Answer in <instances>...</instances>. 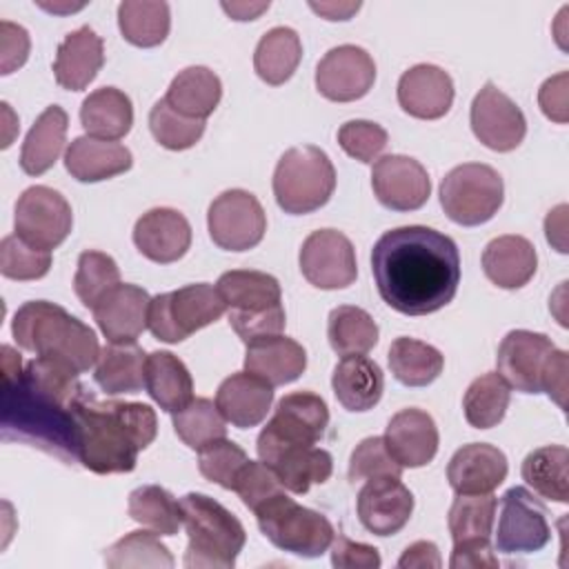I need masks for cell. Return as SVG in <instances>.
<instances>
[{"label":"cell","instance_id":"8","mask_svg":"<svg viewBox=\"0 0 569 569\" xmlns=\"http://www.w3.org/2000/svg\"><path fill=\"white\" fill-rule=\"evenodd\" d=\"M227 311L213 284L196 282L151 298L147 327L162 342H182L193 331L216 322Z\"/></svg>","mask_w":569,"mask_h":569},{"label":"cell","instance_id":"22","mask_svg":"<svg viewBox=\"0 0 569 569\" xmlns=\"http://www.w3.org/2000/svg\"><path fill=\"white\" fill-rule=\"evenodd\" d=\"M133 242L151 262L169 264L180 260L191 247V224L180 211L156 207L136 220Z\"/></svg>","mask_w":569,"mask_h":569},{"label":"cell","instance_id":"57","mask_svg":"<svg viewBox=\"0 0 569 569\" xmlns=\"http://www.w3.org/2000/svg\"><path fill=\"white\" fill-rule=\"evenodd\" d=\"M29 33L24 27L13 24L9 20L0 22V73L9 76L18 67H22L29 58Z\"/></svg>","mask_w":569,"mask_h":569},{"label":"cell","instance_id":"18","mask_svg":"<svg viewBox=\"0 0 569 569\" xmlns=\"http://www.w3.org/2000/svg\"><path fill=\"white\" fill-rule=\"evenodd\" d=\"M371 187L378 202L391 211H416L431 196L427 169L409 156H382L373 162Z\"/></svg>","mask_w":569,"mask_h":569},{"label":"cell","instance_id":"59","mask_svg":"<svg viewBox=\"0 0 569 569\" xmlns=\"http://www.w3.org/2000/svg\"><path fill=\"white\" fill-rule=\"evenodd\" d=\"M567 71L549 78L542 82L538 91V102L542 113L549 120H556L560 124L567 122Z\"/></svg>","mask_w":569,"mask_h":569},{"label":"cell","instance_id":"26","mask_svg":"<svg viewBox=\"0 0 569 569\" xmlns=\"http://www.w3.org/2000/svg\"><path fill=\"white\" fill-rule=\"evenodd\" d=\"M273 402V387L249 373L238 371L224 378L216 391V405L227 422L238 429H251L260 425Z\"/></svg>","mask_w":569,"mask_h":569},{"label":"cell","instance_id":"32","mask_svg":"<svg viewBox=\"0 0 569 569\" xmlns=\"http://www.w3.org/2000/svg\"><path fill=\"white\" fill-rule=\"evenodd\" d=\"M67 111L58 104L47 107L36 118L20 151V167L27 176H42L56 164L67 142Z\"/></svg>","mask_w":569,"mask_h":569},{"label":"cell","instance_id":"50","mask_svg":"<svg viewBox=\"0 0 569 569\" xmlns=\"http://www.w3.org/2000/svg\"><path fill=\"white\" fill-rule=\"evenodd\" d=\"M51 251L27 244L20 236H7L0 242V273L11 280H38L49 273Z\"/></svg>","mask_w":569,"mask_h":569},{"label":"cell","instance_id":"13","mask_svg":"<svg viewBox=\"0 0 569 569\" xmlns=\"http://www.w3.org/2000/svg\"><path fill=\"white\" fill-rule=\"evenodd\" d=\"M300 271L309 284L331 291L353 284L358 276L356 249L351 240L336 229L309 233L300 247Z\"/></svg>","mask_w":569,"mask_h":569},{"label":"cell","instance_id":"35","mask_svg":"<svg viewBox=\"0 0 569 569\" xmlns=\"http://www.w3.org/2000/svg\"><path fill=\"white\" fill-rule=\"evenodd\" d=\"M144 389L160 409L176 413L193 400V380L187 365L171 351H153L147 356Z\"/></svg>","mask_w":569,"mask_h":569},{"label":"cell","instance_id":"45","mask_svg":"<svg viewBox=\"0 0 569 569\" xmlns=\"http://www.w3.org/2000/svg\"><path fill=\"white\" fill-rule=\"evenodd\" d=\"M111 569H171L173 556L153 531H131L104 551Z\"/></svg>","mask_w":569,"mask_h":569},{"label":"cell","instance_id":"36","mask_svg":"<svg viewBox=\"0 0 569 569\" xmlns=\"http://www.w3.org/2000/svg\"><path fill=\"white\" fill-rule=\"evenodd\" d=\"M222 98V82L209 67H187L171 80L164 100L187 118L207 120Z\"/></svg>","mask_w":569,"mask_h":569},{"label":"cell","instance_id":"51","mask_svg":"<svg viewBox=\"0 0 569 569\" xmlns=\"http://www.w3.org/2000/svg\"><path fill=\"white\" fill-rule=\"evenodd\" d=\"M247 453L242 447H238L233 440L218 438L202 449H198V469L200 473L220 485L222 489H233L236 476L247 462Z\"/></svg>","mask_w":569,"mask_h":569},{"label":"cell","instance_id":"62","mask_svg":"<svg viewBox=\"0 0 569 569\" xmlns=\"http://www.w3.org/2000/svg\"><path fill=\"white\" fill-rule=\"evenodd\" d=\"M545 233L549 244H553L560 253H567V204H558L547 213Z\"/></svg>","mask_w":569,"mask_h":569},{"label":"cell","instance_id":"30","mask_svg":"<svg viewBox=\"0 0 569 569\" xmlns=\"http://www.w3.org/2000/svg\"><path fill=\"white\" fill-rule=\"evenodd\" d=\"M538 267L533 244L522 236H498L482 251V271L500 289L525 287Z\"/></svg>","mask_w":569,"mask_h":569},{"label":"cell","instance_id":"3","mask_svg":"<svg viewBox=\"0 0 569 569\" xmlns=\"http://www.w3.org/2000/svg\"><path fill=\"white\" fill-rule=\"evenodd\" d=\"M78 460L93 473H127L158 433L156 411L144 402L98 400L87 389L73 405Z\"/></svg>","mask_w":569,"mask_h":569},{"label":"cell","instance_id":"52","mask_svg":"<svg viewBox=\"0 0 569 569\" xmlns=\"http://www.w3.org/2000/svg\"><path fill=\"white\" fill-rule=\"evenodd\" d=\"M380 476H402V467L396 462V458L389 453L385 438L371 436L365 438L356 445L349 458V480H369V478H380Z\"/></svg>","mask_w":569,"mask_h":569},{"label":"cell","instance_id":"48","mask_svg":"<svg viewBox=\"0 0 569 569\" xmlns=\"http://www.w3.org/2000/svg\"><path fill=\"white\" fill-rule=\"evenodd\" d=\"M116 284H120V269L116 260L102 251H82L73 276V291L78 300L93 309L96 302Z\"/></svg>","mask_w":569,"mask_h":569},{"label":"cell","instance_id":"20","mask_svg":"<svg viewBox=\"0 0 569 569\" xmlns=\"http://www.w3.org/2000/svg\"><path fill=\"white\" fill-rule=\"evenodd\" d=\"M413 493L393 476L369 478L358 493V518L376 536L398 533L411 518Z\"/></svg>","mask_w":569,"mask_h":569},{"label":"cell","instance_id":"11","mask_svg":"<svg viewBox=\"0 0 569 569\" xmlns=\"http://www.w3.org/2000/svg\"><path fill=\"white\" fill-rule=\"evenodd\" d=\"M211 240L224 251L253 249L267 231V216L260 200L244 189L222 191L207 211Z\"/></svg>","mask_w":569,"mask_h":569},{"label":"cell","instance_id":"17","mask_svg":"<svg viewBox=\"0 0 569 569\" xmlns=\"http://www.w3.org/2000/svg\"><path fill=\"white\" fill-rule=\"evenodd\" d=\"M376 80L373 58L356 44L329 49L316 67V89L333 102H353L369 93Z\"/></svg>","mask_w":569,"mask_h":569},{"label":"cell","instance_id":"16","mask_svg":"<svg viewBox=\"0 0 569 569\" xmlns=\"http://www.w3.org/2000/svg\"><path fill=\"white\" fill-rule=\"evenodd\" d=\"M553 342L545 333L513 329L509 331L496 356L498 376L522 393H540L542 391V376L553 353Z\"/></svg>","mask_w":569,"mask_h":569},{"label":"cell","instance_id":"23","mask_svg":"<svg viewBox=\"0 0 569 569\" xmlns=\"http://www.w3.org/2000/svg\"><path fill=\"white\" fill-rule=\"evenodd\" d=\"M453 102V80L436 64H416L398 80V104L420 120L442 118Z\"/></svg>","mask_w":569,"mask_h":569},{"label":"cell","instance_id":"9","mask_svg":"<svg viewBox=\"0 0 569 569\" xmlns=\"http://www.w3.org/2000/svg\"><path fill=\"white\" fill-rule=\"evenodd\" d=\"M505 184L500 173L482 162L453 167L440 182V204L449 220L476 227L491 220L502 207Z\"/></svg>","mask_w":569,"mask_h":569},{"label":"cell","instance_id":"31","mask_svg":"<svg viewBox=\"0 0 569 569\" xmlns=\"http://www.w3.org/2000/svg\"><path fill=\"white\" fill-rule=\"evenodd\" d=\"M331 387L347 411H369L382 398L385 376L376 360L367 356H347L333 367Z\"/></svg>","mask_w":569,"mask_h":569},{"label":"cell","instance_id":"49","mask_svg":"<svg viewBox=\"0 0 569 569\" xmlns=\"http://www.w3.org/2000/svg\"><path fill=\"white\" fill-rule=\"evenodd\" d=\"M149 129L153 138L171 151H182L193 147L204 133V120L187 118L169 107L162 98L149 111Z\"/></svg>","mask_w":569,"mask_h":569},{"label":"cell","instance_id":"25","mask_svg":"<svg viewBox=\"0 0 569 569\" xmlns=\"http://www.w3.org/2000/svg\"><path fill=\"white\" fill-rule=\"evenodd\" d=\"M507 456L487 442L460 447L449 465L447 480L456 493H491L507 478Z\"/></svg>","mask_w":569,"mask_h":569},{"label":"cell","instance_id":"34","mask_svg":"<svg viewBox=\"0 0 569 569\" xmlns=\"http://www.w3.org/2000/svg\"><path fill=\"white\" fill-rule=\"evenodd\" d=\"M80 122L91 138L120 140L131 131L133 104L124 91L102 87L82 100Z\"/></svg>","mask_w":569,"mask_h":569},{"label":"cell","instance_id":"1","mask_svg":"<svg viewBox=\"0 0 569 569\" xmlns=\"http://www.w3.org/2000/svg\"><path fill=\"white\" fill-rule=\"evenodd\" d=\"M380 298L405 316H427L449 305L460 284L456 242L422 224L385 231L371 249Z\"/></svg>","mask_w":569,"mask_h":569},{"label":"cell","instance_id":"19","mask_svg":"<svg viewBox=\"0 0 569 569\" xmlns=\"http://www.w3.org/2000/svg\"><path fill=\"white\" fill-rule=\"evenodd\" d=\"M327 425V402L313 391H293L278 400L276 411L260 436L289 445H316L325 436Z\"/></svg>","mask_w":569,"mask_h":569},{"label":"cell","instance_id":"6","mask_svg":"<svg viewBox=\"0 0 569 569\" xmlns=\"http://www.w3.org/2000/svg\"><path fill=\"white\" fill-rule=\"evenodd\" d=\"M271 184L284 213L305 216L329 202L336 189V169L320 147H291L280 156Z\"/></svg>","mask_w":569,"mask_h":569},{"label":"cell","instance_id":"47","mask_svg":"<svg viewBox=\"0 0 569 569\" xmlns=\"http://www.w3.org/2000/svg\"><path fill=\"white\" fill-rule=\"evenodd\" d=\"M498 500L491 493H456L447 525L453 542L469 538H491Z\"/></svg>","mask_w":569,"mask_h":569},{"label":"cell","instance_id":"39","mask_svg":"<svg viewBox=\"0 0 569 569\" xmlns=\"http://www.w3.org/2000/svg\"><path fill=\"white\" fill-rule=\"evenodd\" d=\"M522 480L540 496L553 502L569 500V451L562 445H547L527 453L520 467Z\"/></svg>","mask_w":569,"mask_h":569},{"label":"cell","instance_id":"43","mask_svg":"<svg viewBox=\"0 0 569 569\" xmlns=\"http://www.w3.org/2000/svg\"><path fill=\"white\" fill-rule=\"evenodd\" d=\"M129 516L158 536H173L182 527L180 500L164 487L142 485L129 493Z\"/></svg>","mask_w":569,"mask_h":569},{"label":"cell","instance_id":"37","mask_svg":"<svg viewBox=\"0 0 569 569\" xmlns=\"http://www.w3.org/2000/svg\"><path fill=\"white\" fill-rule=\"evenodd\" d=\"M216 289L220 291L229 311H264L282 302L280 282L264 271H253V269L224 271L218 278Z\"/></svg>","mask_w":569,"mask_h":569},{"label":"cell","instance_id":"24","mask_svg":"<svg viewBox=\"0 0 569 569\" xmlns=\"http://www.w3.org/2000/svg\"><path fill=\"white\" fill-rule=\"evenodd\" d=\"M382 438L389 453L402 469H416L431 462L440 440L433 418L416 407L402 409L391 416Z\"/></svg>","mask_w":569,"mask_h":569},{"label":"cell","instance_id":"29","mask_svg":"<svg viewBox=\"0 0 569 569\" xmlns=\"http://www.w3.org/2000/svg\"><path fill=\"white\" fill-rule=\"evenodd\" d=\"M307 369V351L287 336H271L247 345L244 371L267 380L271 387L289 385Z\"/></svg>","mask_w":569,"mask_h":569},{"label":"cell","instance_id":"44","mask_svg":"<svg viewBox=\"0 0 569 569\" xmlns=\"http://www.w3.org/2000/svg\"><path fill=\"white\" fill-rule=\"evenodd\" d=\"M509 385L498 376V371H489L471 380L465 391L462 409L465 418L473 429H491L496 427L509 407Z\"/></svg>","mask_w":569,"mask_h":569},{"label":"cell","instance_id":"33","mask_svg":"<svg viewBox=\"0 0 569 569\" xmlns=\"http://www.w3.org/2000/svg\"><path fill=\"white\" fill-rule=\"evenodd\" d=\"M147 353L136 342H109L100 349L93 380L109 396L138 393L144 387Z\"/></svg>","mask_w":569,"mask_h":569},{"label":"cell","instance_id":"58","mask_svg":"<svg viewBox=\"0 0 569 569\" xmlns=\"http://www.w3.org/2000/svg\"><path fill=\"white\" fill-rule=\"evenodd\" d=\"M491 538H469L453 542L449 558L451 569H496L500 562L491 549Z\"/></svg>","mask_w":569,"mask_h":569},{"label":"cell","instance_id":"2","mask_svg":"<svg viewBox=\"0 0 569 569\" xmlns=\"http://www.w3.org/2000/svg\"><path fill=\"white\" fill-rule=\"evenodd\" d=\"M84 387L69 365L36 356L2 387V438L40 447L64 462L78 460L73 405Z\"/></svg>","mask_w":569,"mask_h":569},{"label":"cell","instance_id":"55","mask_svg":"<svg viewBox=\"0 0 569 569\" xmlns=\"http://www.w3.org/2000/svg\"><path fill=\"white\" fill-rule=\"evenodd\" d=\"M284 322L287 316L282 302L264 311H229V325L244 345L280 336L284 331Z\"/></svg>","mask_w":569,"mask_h":569},{"label":"cell","instance_id":"38","mask_svg":"<svg viewBox=\"0 0 569 569\" xmlns=\"http://www.w3.org/2000/svg\"><path fill=\"white\" fill-rule=\"evenodd\" d=\"M302 58L300 36L291 27L269 29L256 44L253 69L267 84H284Z\"/></svg>","mask_w":569,"mask_h":569},{"label":"cell","instance_id":"40","mask_svg":"<svg viewBox=\"0 0 569 569\" xmlns=\"http://www.w3.org/2000/svg\"><path fill=\"white\" fill-rule=\"evenodd\" d=\"M389 367L405 387H427L442 373L445 356L422 340L400 336L389 347Z\"/></svg>","mask_w":569,"mask_h":569},{"label":"cell","instance_id":"56","mask_svg":"<svg viewBox=\"0 0 569 569\" xmlns=\"http://www.w3.org/2000/svg\"><path fill=\"white\" fill-rule=\"evenodd\" d=\"M331 565L336 569H378L380 553L376 547L349 540L347 536H338L331 542Z\"/></svg>","mask_w":569,"mask_h":569},{"label":"cell","instance_id":"64","mask_svg":"<svg viewBox=\"0 0 569 569\" xmlns=\"http://www.w3.org/2000/svg\"><path fill=\"white\" fill-rule=\"evenodd\" d=\"M222 9L233 20H256L262 11L269 9V2H222Z\"/></svg>","mask_w":569,"mask_h":569},{"label":"cell","instance_id":"63","mask_svg":"<svg viewBox=\"0 0 569 569\" xmlns=\"http://www.w3.org/2000/svg\"><path fill=\"white\" fill-rule=\"evenodd\" d=\"M316 13L325 16L327 20H349L351 13H356L360 9V2H311L309 4Z\"/></svg>","mask_w":569,"mask_h":569},{"label":"cell","instance_id":"54","mask_svg":"<svg viewBox=\"0 0 569 569\" xmlns=\"http://www.w3.org/2000/svg\"><path fill=\"white\" fill-rule=\"evenodd\" d=\"M231 491H236L240 496V500L247 509L256 511L262 502H267L276 493L284 491V487L280 485L278 476L262 460H247L242 465V469L238 471Z\"/></svg>","mask_w":569,"mask_h":569},{"label":"cell","instance_id":"21","mask_svg":"<svg viewBox=\"0 0 569 569\" xmlns=\"http://www.w3.org/2000/svg\"><path fill=\"white\" fill-rule=\"evenodd\" d=\"M149 293L129 282H120L109 289L91 309L93 320L109 342H136L147 329Z\"/></svg>","mask_w":569,"mask_h":569},{"label":"cell","instance_id":"28","mask_svg":"<svg viewBox=\"0 0 569 569\" xmlns=\"http://www.w3.org/2000/svg\"><path fill=\"white\" fill-rule=\"evenodd\" d=\"M131 151L116 140L78 136L64 151V167L78 182H100L129 171Z\"/></svg>","mask_w":569,"mask_h":569},{"label":"cell","instance_id":"4","mask_svg":"<svg viewBox=\"0 0 569 569\" xmlns=\"http://www.w3.org/2000/svg\"><path fill=\"white\" fill-rule=\"evenodd\" d=\"M11 333L22 349L60 360L78 373L89 371L100 356L96 331L47 300L24 302L13 316Z\"/></svg>","mask_w":569,"mask_h":569},{"label":"cell","instance_id":"41","mask_svg":"<svg viewBox=\"0 0 569 569\" xmlns=\"http://www.w3.org/2000/svg\"><path fill=\"white\" fill-rule=\"evenodd\" d=\"M327 338L338 356H362L376 347L378 325L365 309L340 305L329 313Z\"/></svg>","mask_w":569,"mask_h":569},{"label":"cell","instance_id":"7","mask_svg":"<svg viewBox=\"0 0 569 569\" xmlns=\"http://www.w3.org/2000/svg\"><path fill=\"white\" fill-rule=\"evenodd\" d=\"M253 513L264 538L293 556L318 558L336 538L331 522L322 513L298 505L284 491L262 502Z\"/></svg>","mask_w":569,"mask_h":569},{"label":"cell","instance_id":"27","mask_svg":"<svg viewBox=\"0 0 569 569\" xmlns=\"http://www.w3.org/2000/svg\"><path fill=\"white\" fill-rule=\"evenodd\" d=\"M104 64L102 38L91 27H80L64 36L53 60L56 82L67 91H82Z\"/></svg>","mask_w":569,"mask_h":569},{"label":"cell","instance_id":"60","mask_svg":"<svg viewBox=\"0 0 569 569\" xmlns=\"http://www.w3.org/2000/svg\"><path fill=\"white\" fill-rule=\"evenodd\" d=\"M567 371H569V356L562 349H553L547 371L542 376V391L560 407L567 409Z\"/></svg>","mask_w":569,"mask_h":569},{"label":"cell","instance_id":"10","mask_svg":"<svg viewBox=\"0 0 569 569\" xmlns=\"http://www.w3.org/2000/svg\"><path fill=\"white\" fill-rule=\"evenodd\" d=\"M13 227L16 236H20L27 244L42 251H51L60 247L71 233V204L60 191L51 187H29L16 202Z\"/></svg>","mask_w":569,"mask_h":569},{"label":"cell","instance_id":"12","mask_svg":"<svg viewBox=\"0 0 569 569\" xmlns=\"http://www.w3.org/2000/svg\"><path fill=\"white\" fill-rule=\"evenodd\" d=\"M551 538L547 509L525 487H511L500 498L496 549L502 553H533Z\"/></svg>","mask_w":569,"mask_h":569},{"label":"cell","instance_id":"61","mask_svg":"<svg viewBox=\"0 0 569 569\" xmlns=\"http://www.w3.org/2000/svg\"><path fill=\"white\" fill-rule=\"evenodd\" d=\"M398 567L400 569H438L442 567V558L433 542L418 540L402 551V556L398 558Z\"/></svg>","mask_w":569,"mask_h":569},{"label":"cell","instance_id":"5","mask_svg":"<svg viewBox=\"0 0 569 569\" xmlns=\"http://www.w3.org/2000/svg\"><path fill=\"white\" fill-rule=\"evenodd\" d=\"M180 513L189 536L184 567L231 569L247 542L242 522L227 507L204 493L182 496Z\"/></svg>","mask_w":569,"mask_h":569},{"label":"cell","instance_id":"14","mask_svg":"<svg viewBox=\"0 0 569 569\" xmlns=\"http://www.w3.org/2000/svg\"><path fill=\"white\" fill-rule=\"evenodd\" d=\"M469 122L473 136L493 151H513L527 133V120L520 107L493 82H485L473 96Z\"/></svg>","mask_w":569,"mask_h":569},{"label":"cell","instance_id":"15","mask_svg":"<svg viewBox=\"0 0 569 569\" xmlns=\"http://www.w3.org/2000/svg\"><path fill=\"white\" fill-rule=\"evenodd\" d=\"M258 458L278 476L291 493H307L311 485H322L333 471V458L316 445H289L258 436Z\"/></svg>","mask_w":569,"mask_h":569},{"label":"cell","instance_id":"53","mask_svg":"<svg viewBox=\"0 0 569 569\" xmlns=\"http://www.w3.org/2000/svg\"><path fill=\"white\" fill-rule=\"evenodd\" d=\"M389 142L387 131L371 120H349L338 129L342 151L360 162H376Z\"/></svg>","mask_w":569,"mask_h":569},{"label":"cell","instance_id":"42","mask_svg":"<svg viewBox=\"0 0 569 569\" xmlns=\"http://www.w3.org/2000/svg\"><path fill=\"white\" fill-rule=\"evenodd\" d=\"M118 27L133 47H158L169 36L171 13L167 2L127 0L118 4Z\"/></svg>","mask_w":569,"mask_h":569},{"label":"cell","instance_id":"46","mask_svg":"<svg viewBox=\"0 0 569 569\" xmlns=\"http://www.w3.org/2000/svg\"><path fill=\"white\" fill-rule=\"evenodd\" d=\"M173 431L189 449H202L218 438H227V420L213 400L193 398L173 413Z\"/></svg>","mask_w":569,"mask_h":569}]
</instances>
